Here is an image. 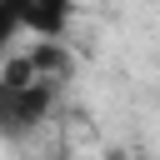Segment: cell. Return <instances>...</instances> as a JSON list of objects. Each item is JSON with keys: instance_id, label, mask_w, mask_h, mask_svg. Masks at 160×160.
<instances>
[{"instance_id": "cell-1", "label": "cell", "mask_w": 160, "mask_h": 160, "mask_svg": "<svg viewBox=\"0 0 160 160\" xmlns=\"http://www.w3.org/2000/svg\"><path fill=\"white\" fill-rule=\"evenodd\" d=\"M70 60L55 40H40L30 55H15L0 65V140H25L40 130V120L55 105V90L65 80Z\"/></svg>"}, {"instance_id": "cell-3", "label": "cell", "mask_w": 160, "mask_h": 160, "mask_svg": "<svg viewBox=\"0 0 160 160\" xmlns=\"http://www.w3.org/2000/svg\"><path fill=\"white\" fill-rule=\"evenodd\" d=\"M15 35H20V25H15V15H10V10L0 5V55L10 50V40H15Z\"/></svg>"}, {"instance_id": "cell-2", "label": "cell", "mask_w": 160, "mask_h": 160, "mask_svg": "<svg viewBox=\"0 0 160 160\" xmlns=\"http://www.w3.org/2000/svg\"><path fill=\"white\" fill-rule=\"evenodd\" d=\"M20 30L40 35V40H60L70 25V0H0Z\"/></svg>"}]
</instances>
